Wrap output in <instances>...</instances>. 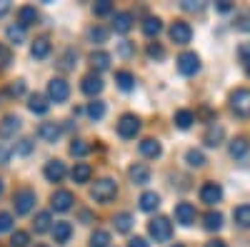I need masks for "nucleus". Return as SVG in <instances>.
<instances>
[{
  "label": "nucleus",
  "mask_w": 250,
  "mask_h": 247,
  "mask_svg": "<svg viewBox=\"0 0 250 247\" xmlns=\"http://www.w3.org/2000/svg\"><path fill=\"white\" fill-rule=\"evenodd\" d=\"M23 93H25V82H23V80H18L15 85L8 88V95H15V97H18V95H23Z\"/></svg>",
  "instance_id": "09e8293b"
},
{
  "label": "nucleus",
  "mask_w": 250,
  "mask_h": 247,
  "mask_svg": "<svg viewBox=\"0 0 250 247\" xmlns=\"http://www.w3.org/2000/svg\"><path fill=\"white\" fill-rule=\"evenodd\" d=\"M178 70H180V75H185V77L195 75V73L200 70V57H198L195 53H183V55L178 57Z\"/></svg>",
  "instance_id": "6e6552de"
},
{
  "label": "nucleus",
  "mask_w": 250,
  "mask_h": 247,
  "mask_svg": "<svg viewBox=\"0 0 250 247\" xmlns=\"http://www.w3.org/2000/svg\"><path fill=\"white\" fill-rule=\"evenodd\" d=\"M195 122V115L190 113V110H178L175 113V125L180 128V130H188Z\"/></svg>",
  "instance_id": "7c9ffc66"
},
{
  "label": "nucleus",
  "mask_w": 250,
  "mask_h": 247,
  "mask_svg": "<svg viewBox=\"0 0 250 247\" xmlns=\"http://www.w3.org/2000/svg\"><path fill=\"white\" fill-rule=\"evenodd\" d=\"M195 217H198V212H195V208H193L190 202L175 205V220L183 225V228H190V225L195 222Z\"/></svg>",
  "instance_id": "9d476101"
},
{
  "label": "nucleus",
  "mask_w": 250,
  "mask_h": 247,
  "mask_svg": "<svg viewBox=\"0 0 250 247\" xmlns=\"http://www.w3.org/2000/svg\"><path fill=\"white\" fill-rule=\"evenodd\" d=\"M83 93L85 95H98V93H103V80H100V75H95V73H90V75H85L83 77Z\"/></svg>",
  "instance_id": "dca6fc26"
},
{
  "label": "nucleus",
  "mask_w": 250,
  "mask_h": 247,
  "mask_svg": "<svg viewBox=\"0 0 250 247\" xmlns=\"http://www.w3.org/2000/svg\"><path fill=\"white\" fill-rule=\"evenodd\" d=\"M88 35H90L93 43H105V40H108V30L105 28H93Z\"/></svg>",
  "instance_id": "c03bdc74"
},
{
  "label": "nucleus",
  "mask_w": 250,
  "mask_h": 247,
  "mask_svg": "<svg viewBox=\"0 0 250 247\" xmlns=\"http://www.w3.org/2000/svg\"><path fill=\"white\" fill-rule=\"evenodd\" d=\"M113 225H115L118 232H130V228H133V215H130V212H120V215H115Z\"/></svg>",
  "instance_id": "c756f323"
},
{
  "label": "nucleus",
  "mask_w": 250,
  "mask_h": 247,
  "mask_svg": "<svg viewBox=\"0 0 250 247\" xmlns=\"http://www.w3.org/2000/svg\"><path fill=\"white\" fill-rule=\"evenodd\" d=\"M140 133V120L133 115V113H125L120 120H118V135L123 140H130Z\"/></svg>",
  "instance_id": "f03ea898"
},
{
  "label": "nucleus",
  "mask_w": 250,
  "mask_h": 247,
  "mask_svg": "<svg viewBox=\"0 0 250 247\" xmlns=\"http://www.w3.org/2000/svg\"><path fill=\"white\" fill-rule=\"evenodd\" d=\"M68 95H70V88H68V82L62 80V77H53L48 82V97L53 102H65Z\"/></svg>",
  "instance_id": "0eeeda50"
},
{
  "label": "nucleus",
  "mask_w": 250,
  "mask_h": 247,
  "mask_svg": "<svg viewBox=\"0 0 250 247\" xmlns=\"http://www.w3.org/2000/svg\"><path fill=\"white\" fill-rule=\"evenodd\" d=\"M10 63H13V53H10V48H8V45H0V70L8 68Z\"/></svg>",
  "instance_id": "37998d69"
},
{
  "label": "nucleus",
  "mask_w": 250,
  "mask_h": 247,
  "mask_svg": "<svg viewBox=\"0 0 250 247\" xmlns=\"http://www.w3.org/2000/svg\"><path fill=\"white\" fill-rule=\"evenodd\" d=\"M73 192L70 190H58L55 195H53V200H50V205H53V210H58V212H68L70 208H73Z\"/></svg>",
  "instance_id": "9b49d317"
},
{
  "label": "nucleus",
  "mask_w": 250,
  "mask_h": 247,
  "mask_svg": "<svg viewBox=\"0 0 250 247\" xmlns=\"http://www.w3.org/2000/svg\"><path fill=\"white\" fill-rule=\"evenodd\" d=\"M70 235H73V225L70 222H55L53 225V237H55L58 245H65L70 240Z\"/></svg>",
  "instance_id": "f3484780"
},
{
  "label": "nucleus",
  "mask_w": 250,
  "mask_h": 247,
  "mask_svg": "<svg viewBox=\"0 0 250 247\" xmlns=\"http://www.w3.org/2000/svg\"><path fill=\"white\" fill-rule=\"evenodd\" d=\"M148 230H150V235L155 237V242H168L170 235H173V225H170L168 217H155V220L148 225Z\"/></svg>",
  "instance_id": "20e7f679"
},
{
  "label": "nucleus",
  "mask_w": 250,
  "mask_h": 247,
  "mask_svg": "<svg viewBox=\"0 0 250 247\" xmlns=\"http://www.w3.org/2000/svg\"><path fill=\"white\" fill-rule=\"evenodd\" d=\"M140 152L145 155V157H150V160H155V157H160L163 155V145L155 140V137H145L143 142H140Z\"/></svg>",
  "instance_id": "2eb2a0df"
},
{
  "label": "nucleus",
  "mask_w": 250,
  "mask_h": 247,
  "mask_svg": "<svg viewBox=\"0 0 250 247\" xmlns=\"http://www.w3.org/2000/svg\"><path fill=\"white\" fill-rule=\"evenodd\" d=\"M128 175H130V180L135 185H145L150 180V168H148V165H143V162H135V165H130Z\"/></svg>",
  "instance_id": "ddd939ff"
},
{
  "label": "nucleus",
  "mask_w": 250,
  "mask_h": 247,
  "mask_svg": "<svg viewBox=\"0 0 250 247\" xmlns=\"http://www.w3.org/2000/svg\"><path fill=\"white\" fill-rule=\"evenodd\" d=\"M183 8H185V10H200V5L193 3V0H183Z\"/></svg>",
  "instance_id": "864d4df0"
},
{
  "label": "nucleus",
  "mask_w": 250,
  "mask_h": 247,
  "mask_svg": "<svg viewBox=\"0 0 250 247\" xmlns=\"http://www.w3.org/2000/svg\"><path fill=\"white\" fill-rule=\"evenodd\" d=\"M10 155H13V148L10 145H0V165H5L10 160Z\"/></svg>",
  "instance_id": "8fccbe9b"
},
{
  "label": "nucleus",
  "mask_w": 250,
  "mask_h": 247,
  "mask_svg": "<svg viewBox=\"0 0 250 247\" xmlns=\"http://www.w3.org/2000/svg\"><path fill=\"white\" fill-rule=\"evenodd\" d=\"M5 35H8V40H10V43H15V45H20V43L25 40V30L20 28V25H10Z\"/></svg>",
  "instance_id": "58836bf2"
},
{
  "label": "nucleus",
  "mask_w": 250,
  "mask_h": 247,
  "mask_svg": "<svg viewBox=\"0 0 250 247\" xmlns=\"http://www.w3.org/2000/svg\"><path fill=\"white\" fill-rule=\"evenodd\" d=\"M205 247H228V245H225L223 240H213V242H208Z\"/></svg>",
  "instance_id": "13d9d810"
},
{
  "label": "nucleus",
  "mask_w": 250,
  "mask_h": 247,
  "mask_svg": "<svg viewBox=\"0 0 250 247\" xmlns=\"http://www.w3.org/2000/svg\"><path fill=\"white\" fill-rule=\"evenodd\" d=\"M240 55H250V45H243L240 48Z\"/></svg>",
  "instance_id": "bf43d9fd"
},
{
  "label": "nucleus",
  "mask_w": 250,
  "mask_h": 247,
  "mask_svg": "<svg viewBox=\"0 0 250 247\" xmlns=\"http://www.w3.org/2000/svg\"><path fill=\"white\" fill-rule=\"evenodd\" d=\"M38 135L45 142H55L60 137V125H55V122H43V125L38 128Z\"/></svg>",
  "instance_id": "4be33fe9"
},
{
  "label": "nucleus",
  "mask_w": 250,
  "mask_h": 247,
  "mask_svg": "<svg viewBox=\"0 0 250 247\" xmlns=\"http://www.w3.org/2000/svg\"><path fill=\"white\" fill-rule=\"evenodd\" d=\"M160 30H163V23H160L158 18H148V20L143 23V33L148 35V38H155Z\"/></svg>",
  "instance_id": "473e14b6"
},
{
  "label": "nucleus",
  "mask_w": 250,
  "mask_h": 247,
  "mask_svg": "<svg viewBox=\"0 0 250 247\" xmlns=\"http://www.w3.org/2000/svg\"><path fill=\"white\" fill-rule=\"evenodd\" d=\"M158 205H160V195H158V192H143V195H140V210H143V212L158 210Z\"/></svg>",
  "instance_id": "b1692460"
},
{
  "label": "nucleus",
  "mask_w": 250,
  "mask_h": 247,
  "mask_svg": "<svg viewBox=\"0 0 250 247\" xmlns=\"http://www.w3.org/2000/svg\"><path fill=\"white\" fill-rule=\"evenodd\" d=\"M90 63H93V68H98V70H108V68H110V55H108L105 50H95V53L90 55Z\"/></svg>",
  "instance_id": "cd10ccee"
},
{
  "label": "nucleus",
  "mask_w": 250,
  "mask_h": 247,
  "mask_svg": "<svg viewBox=\"0 0 250 247\" xmlns=\"http://www.w3.org/2000/svg\"><path fill=\"white\" fill-rule=\"evenodd\" d=\"M8 10H10V3H8V0H0V18H3Z\"/></svg>",
  "instance_id": "5fc2aeb1"
},
{
  "label": "nucleus",
  "mask_w": 250,
  "mask_h": 247,
  "mask_svg": "<svg viewBox=\"0 0 250 247\" xmlns=\"http://www.w3.org/2000/svg\"><path fill=\"white\" fill-rule=\"evenodd\" d=\"M28 108L35 113V115H45L48 110H50V102H48V97H43V95H30V102H28Z\"/></svg>",
  "instance_id": "5701e85b"
},
{
  "label": "nucleus",
  "mask_w": 250,
  "mask_h": 247,
  "mask_svg": "<svg viewBox=\"0 0 250 247\" xmlns=\"http://www.w3.org/2000/svg\"><path fill=\"white\" fill-rule=\"evenodd\" d=\"M248 75H250V60H248Z\"/></svg>",
  "instance_id": "680f3d73"
},
{
  "label": "nucleus",
  "mask_w": 250,
  "mask_h": 247,
  "mask_svg": "<svg viewBox=\"0 0 250 247\" xmlns=\"http://www.w3.org/2000/svg\"><path fill=\"white\" fill-rule=\"evenodd\" d=\"M95 15L98 18H103V15H110L113 13V3H110V0H100V3H95Z\"/></svg>",
  "instance_id": "a19ab883"
},
{
  "label": "nucleus",
  "mask_w": 250,
  "mask_h": 247,
  "mask_svg": "<svg viewBox=\"0 0 250 247\" xmlns=\"http://www.w3.org/2000/svg\"><path fill=\"white\" fill-rule=\"evenodd\" d=\"M233 217H235V222L240 225V228H250V205H240V208H235Z\"/></svg>",
  "instance_id": "2f4dec72"
},
{
  "label": "nucleus",
  "mask_w": 250,
  "mask_h": 247,
  "mask_svg": "<svg viewBox=\"0 0 250 247\" xmlns=\"http://www.w3.org/2000/svg\"><path fill=\"white\" fill-rule=\"evenodd\" d=\"M200 200L205 205H218L223 200V188L218 182H205L203 188H200Z\"/></svg>",
  "instance_id": "1a4fd4ad"
},
{
  "label": "nucleus",
  "mask_w": 250,
  "mask_h": 247,
  "mask_svg": "<svg viewBox=\"0 0 250 247\" xmlns=\"http://www.w3.org/2000/svg\"><path fill=\"white\" fill-rule=\"evenodd\" d=\"M115 82H118V88H120V90H125V93L135 88V77H133V73H128V70L115 73Z\"/></svg>",
  "instance_id": "a878e982"
},
{
  "label": "nucleus",
  "mask_w": 250,
  "mask_h": 247,
  "mask_svg": "<svg viewBox=\"0 0 250 247\" xmlns=\"http://www.w3.org/2000/svg\"><path fill=\"white\" fill-rule=\"evenodd\" d=\"M128 247H150V245H148V240H145V237H133L128 242Z\"/></svg>",
  "instance_id": "603ef678"
},
{
  "label": "nucleus",
  "mask_w": 250,
  "mask_h": 247,
  "mask_svg": "<svg viewBox=\"0 0 250 247\" xmlns=\"http://www.w3.org/2000/svg\"><path fill=\"white\" fill-rule=\"evenodd\" d=\"M230 108H233L235 115L250 117V90H245V88L235 90V93L230 95Z\"/></svg>",
  "instance_id": "7ed1b4c3"
},
{
  "label": "nucleus",
  "mask_w": 250,
  "mask_h": 247,
  "mask_svg": "<svg viewBox=\"0 0 250 247\" xmlns=\"http://www.w3.org/2000/svg\"><path fill=\"white\" fill-rule=\"evenodd\" d=\"M185 162L190 165V168H203V165H205V155L200 150H188L185 152Z\"/></svg>",
  "instance_id": "4c0bfd02"
},
{
  "label": "nucleus",
  "mask_w": 250,
  "mask_h": 247,
  "mask_svg": "<svg viewBox=\"0 0 250 247\" xmlns=\"http://www.w3.org/2000/svg\"><path fill=\"white\" fill-rule=\"evenodd\" d=\"M30 55L35 60H45L50 55V40L48 38H38L35 43H33V48H30Z\"/></svg>",
  "instance_id": "a211bd4d"
},
{
  "label": "nucleus",
  "mask_w": 250,
  "mask_h": 247,
  "mask_svg": "<svg viewBox=\"0 0 250 247\" xmlns=\"http://www.w3.org/2000/svg\"><path fill=\"white\" fill-rule=\"evenodd\" d=\"M35 20H38V13H35V8H30V5H23V8L18 10V25L23 28V30H25L28 25H33Z\"/></svg>",
  "instance_id": "412c9836"
},
{
  "label": "nucleus",
  "mask_w": 250,
  "mask_h": 247,
  "mask_svg": "<svg viewBox=\"0 0 250 247\" xmlns=\"http://www.w3.org/2000/svg\"><path fill=\"white\" fill-rule=\"evenodd\" d=\"M75 63H78V53H75L73 48H68L65 53H62V57H60V68H62V70H73Z\"/></svg>",
  "instance_id": "f704fd0d"
},
{
  "label": "nucleus",
  "mask_w": 250,
  "mask_h": 247,
  "mask_svg": "<svg viewBox=\"0 0 250 247\" xmlns=\"http://www.w3.org/2000/svg\"><path fill=\"white\" fill-rule=\"evenodd\" d=\"M28 242H30L28 232H15L13 240H10V247H28Z\"/></svg>",
  "instance_id": "79ce46f5"
},
{
  "label": "nucleus",
  "mask_w": 250,
  "mask_h": 247,
  "mask_svg": "<svg viewBox=\"0 0 250 247\" xmlns=\"http://www.w3.org/2000/svg\"><path fill=\"white\" fill-rule=\"evenodd\" d=\"M110 245V232L105 230H95L90 235V247H108Z\"/></svg>",
  "instance_id": "72a5a7b5"
},
{
  "label": "nucleus",
  "mask_w": 250,
  "mask_h": 247,
  "mask_svg": "<svg viewBox=\"0 0 250 247\" xmlns=\"http://www.w3.org/2000/svg\"><path fill=\"white\" fill-rule=\"evenodd\" d=\"M120 53H123V55H130V53H133V45H128V43H123V45H120Z\"/></svg>",
  "instance_id": "4d7b16f0"
},
{
  "label": "nucleus",
  "mask_w": 250,
  "mask_h": 247,
  "mask_svg": "<svg viewBox=\"0 0 250 247\" xmlns=\"http://www.w3.org/2000/svg\"><path fill=\"white\" fill-rule=\"evenodd\" d=\"M13 205H15L18 215H28L35 208V192L33 190H18L15 197H13Z\"/></svg>",
  "instance_id": "39448f33"
},
{
  "label": "nucleus",
  "mask_w": 250,
  "mask_h": 247,
  "mask_svg": "<svg viewBox=\"0 0 250 247\" xmlns=\"http://www.w3.org/2000/svg\"><path fill=\"white\" fill-rule=\"evenodd\" d=\"M235 28H238V30H243V33H250V15H238Z\"/></svg>",
  "instance_id": "de8ad7c7"
},
{
  "label": "nucleus",
  "mask_w": 250,
  "mask_h": 247,
  "mask_svg": "<svg viewBox=\"0 0 250 247\" xmlns=\"http://www.w3.org/2000/svg\"><path fill=\"white\" fill-rule=\"evenodd\" d=\"M88 152H90V145H85L83 140H73V145H70V155L83 157V155H88Z\"/></svg>",
  "instance_id": "ea45409f"
},
{
  "label": "nucleus",
  "mask_w": 250,
  "mask_h": 247,
  "mask_svg": "<svg viewBox=\"0 0 250 247\" xmlns=\"http://www.w3.org/2000/svg\"><path fill=\"white\" fill-rule=\"evenodd\" d=\"M18 130H20V120L15 115L3 117V122H0V137H13Z\"/></svg>",
  "instance_id": "aec40b11"
},
{
  "label": "nucleus",
  "mask_w": 250,
  "mask_h": 247,
  "mask_svg": "<svg viewBox=\"0 0 250 247\" xmlns=\"http://www.w3.org/2000/svg\"><path fill=\"white\" fill-rule=\"evenodd\" d=\"M103 115H105V102L93 100L90 105H88V117L90 120H103Z\"/></svg>",
  "instance_id": "e433bc0d"
},
{
  "label": "nucleus",
  "mask_w": 250,
  "mask_h": 247,
  "mask_svg": "<svg viewBox=\"0 0 250 247\" xmlns=\"http://www.w3.org/2000/svg\"><path fill=\"white\" fill-rule=\"evenodd\" d=\"M43 172H45V177L50 182H60L62 177H65V162H62V160H50Z\"/></svg>",
  "instance_id": "f8f14e48"
},
{
  "label": "nucleus",
  "mask_w": 250,
  "mask_h": 247,
  "mask_svg": "<svg viewBox=\"0 0 250 247\" xmlns=\"http://www.w3.org/2000/svg\"><path fill=\"white\" fill-rule=\"evenodd\" d=\"M50 222H53L50 212H48V210H43V212H38V215H35L33 228H35V232H48V230H50Z\"/></svg>",
  "instance_id": "c85d7f7f"
},
{
  "label": "nucleus",
  "mask_w": 250,
  "mask_h": 247,
  "mask_svg": "<svg viewBox=\"0 0 250 247\" xmlns=\"http://www.w3.org/2000/svg\"><path fill=\"white\" fill-rule=\"evenodd\" d=\"M30 150H33V142H30V140H20V145H18V152H20V155H28Z\"/></svg>",
  "instance_id": "3c124183"
},
{
  "label": "nucleus",
  "mask_w": 250,
  "mask_h": 247,
  "mask_svg": "<svg viewBox=\"0 0 250 247\" xmlns=\"http://www.w3.org/2000/svg\"><path fill=\"white\" fill-rule=\"evenodd\" d=\"M90 175H93V168L88 162H78L73 168V182H88Z\"/></svg>",
  "instance_id": "393cba45"
},
{
  "label": "nucleus",
  "mask_w": 250,
  "mask_h": 247,
  "mask_svg": "<svg viewBox=\"0 0 250 247\" xmlns=\"http://www.w3.org/2000/svg\"><path fill=\"white\" fill-rule=\"evenodd\" d=\"M223 137H225V130L220 125H210V128H208V133H205V137H203V142H205L208 148H218Z\"/></svg>",
  "instance_id": "6ab92c4d"
},
{
  "label": "nucleus",
  "mask_w": 250,
  "mask_h": 247,
  "mask_svg": "<svg viewBox=\"0 0 250 247\" xmlns=\"http://www.w3.org/2000/svg\"><path fill=\"white\" fill-rule=\"evenodd\" d=\"M148 57H150V60H163V57H165V50H163L158 43H150V45H148Z\"/></svg>",
  "instance_id": "a18cd8bd"
},
{
  "label": "nucleus",
  "mask_w": 250,
  "mask_h": 247,
  "mask_svg": "<svg viewBox=\"0 0 250 247\" xmlns=\"http://www.w3.org/2000/svg\"><path fill=\"white\" fill-rule=\"evenodd\" d=\"M35 247H48V245H35Z\"/></svg>",
  "instance_id": "e2e57ef3"
},
{
  "label": "nucleus",
  "mask_w": 250,
  "mask_h": 247,
  "mask_svg": "<svg viewBox=\"0 0 250 247\" xmlns=\"http://www.w3.org/2000/svg\"><path fill=\"white\" fill-rule=\"evenodd\" d=\"M0 195H3V180H0Z\"/></svg>",
  "instance_id": "052dcab7"
},
{
  "label": "nucleus",
  "mask_w": 250,
  "mask_h": 247,
  "mask_svg": "<svg viewBox=\"0 0 250 247\" xmlns=\"http://www.w3.org/2000/svg\"><path fill=\"white\" fill-rule=\"evenodd\" d=\"M190 38H193V28L185 23V20H175V23L170 25V40L175 45H185V43H190Z\"/></svg>",
  "instance_id": "423d86ee"
},
{
  "label": "nucleus",
  "mask_w": 250,
  "mask_h": 247,
  "mask_svg": "<svg viewBox=\"0 0 250 247\" xmlns=\"http://www.w3.org/2000/svg\"><path fill=\"white\" fill-rule=\"evenodd\" d=\"M203 220H205V230H210V232L223 228V215L220 212H208Z\"/></svg>",
  "instance_id": "c9c22d12"
},
{
  "label": "nucleus",
  "mask_w": 250,
  "mask_h": 247,
  "mask_svg": "<svg viewBox=\"0 0 250 247\" xmlns=\"http://www.w3.org/2000/svg\"><path fill=\"white\" fill-rule=\"evenodd\" d=\"M13 230V215L10 212H0V232Z\"/></svg>",
  "instance_id": "49530a36"
},
{
  "label": "nucleus",
  "mask_w": 250,
  "mask_h": 247,
  "mask_svg": "<svg viewBox=\"0 0 250 247\" xmlns=\"http://www.w3.org/2000/svg\"><path fill=\"white\" fill-rule=\"evenodd\" d=\"M115 195H118V185H115V180H110V177H103V180H98L95 185H93V200L95 202H113L115 200Z\"/></svg>",
  "instance_id": "f257e3e1"
},
{
  "label": "nucleus",
  "mask_w": 250,
  "mask_h": 247,
  "mask_svg": "<svg viewBox=\"0 0 250 247\" xmlns=\"http://www.w3.org/2000/svg\"><path fill=\"white\" fill-rule=\"evenodd\" d=\"M175 247H183V245H175Z\"/></svg>",
  "instance_id": "0e129e2a"
},
{
  "label": "nucleus",
  "mask_w": 250,
  "mask_h": 247,
  "mask_svg": "<svg viewBox=\"0 0 250 247\" xmlns=\"http://www.w3.org/2000/svg\"><path fill=\"white\" fill-rule=\"evenodd\" d=\"M218 10H220V13H228V10H230V3H228V0H223V3H218Z\"/></svg>",
  "instance_id": "6e6d98bb"
},
{
  "label": "nucleus",
  "mask_w": 250,
  "mask_h": 247,
  "mask_svg": "<svg viewBox=\"0 0 250 247\" xmlns=\"http://www.w3.org/2000/svg\"><path fill=\"white\" fill-rule=\"evenodd\" d=\"M250 152V142L245 140V137H235L233 142H230V155L233 157H245Z\"/></svg>",
  "instance_id": "bb28decb"
},
{
  "label": "nucleus",
  "mask_w": 250,
  "mask_h": 247,
  "mask_svg": "<svg viewBox=\"0 0 250 247\" xmlns=\"http://www.w3.org/2000/svg\"><path fill=\"white\" fill-rule=\"evenodd\" d=\"M133 13H128V10H123V13H115V18H113V30L115 33H128L130 28H133Z\"/></svg>",
  "instance_id": "4468645a"
}]
</instances>
